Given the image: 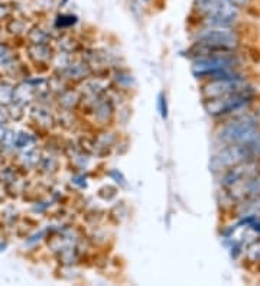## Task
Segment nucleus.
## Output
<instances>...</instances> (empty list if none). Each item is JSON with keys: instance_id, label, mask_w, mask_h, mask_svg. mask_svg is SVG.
Instances as JSON below:
<instances>
[{"instance_id": "f257e3e1", "label": "nucleus", "mask_w": 260, "mask_h": 286, "mask_svg": "<svg viewBox=\"0 0 260 286\" xmlns=\"http://www.w3.org/2000/svg\"><path fill=\"white\" fill-rule=\"evenodd\" d=\"M198 39L207 55H210V52L231 49L237 45V35L233 31L226 26L216 25H211V28L201 31L198 33Z\"/></svg>"}, {"instance_id": "f03ea898", "label": "nucleus", "mask_w": 260, "mask_h": 286, "mask_svg": "<svg viewBox=\"0 0 260 286\" xmlns=\"http://www.w3.org/2000/svg\"><path fill=\"white\" fill-rule=\"evenodd\" d=\"M196 9L207 16L211 25L228 26L237 19V7L226 0H195Z\"/></svg>"}, {"instance_id": "7ed1b4c3", "label": "nucleus", "mask_w": 260, "mask_h": 286, "mask_svg": "<svg viewBox=\"0 0 260 286\" xmlns=\"http://www.w3.org/2000/svg\"><path fill=\"white\" fill-rule=\"evenodd\" d=\"M220 137L230 142V143L253 145L259 137L258 123L255 120H250V119L231 122L220 132Z\"/></svg>"}, {"instance_id": "20e7f679", "label": "nucleus", "mask_w": 260, "mask_h": 286, "mask_svg": "<svg viewBox=\"0 0 260 286\" xmlns=\"http://www.w3.org/2000/svg\"><path fill=\"white\" fill-rule=\"evenodd\" d=\"M246 91L233 93V94L205 100V110L210 114H226L230 111L238 110L250 101V95Z\"/></svg>"}, {"instance_id": "39448f33", "label": "nucleus", "mask_w": 260, "mask_h": 286, "mask_svg": "<svg viewBox=\"0 0 260 286\" xmlns=\"http://www.w3.org/2000/svg\"><path fill=\"white\" fill-rule=\"evenodd\" d=\"M234 58L228 55H208L204 58L196 60L193 65V72L195 77H202V75H213L214 72L223 71V69H230L234 65Z\"/></svg>"}, {"instance_id": "423d86ee", "label": "nucleus", "mask_w": 260, "mask_h": 286, "mask_svg": "<svg viewBox=\"0 0 260 286\" xmlns=\"http://www.w3.org/2000/svg\"><path fill=\"white\" fill-rule=\"evenodd\" d=\"M246 83L241 81V78H234V80H214L213 83L204 86L202 88V95L205 100L216 98L221 95L233 94V93H240L246 91Z\"/></svg>"}, {"instance_id": "0eeeda50", "label": "nucleus", "mask_w": 260, "mask_h": 286, "mask_svg": "<svg viewBox=\"0 0 260 286\" xmlns=\"http://www.w3.org/2000/svg\"><path fill=\"white\" fill-rule=\"evenodd\" d=\"M253 155V146L252 145H238L234 143L233 146L224 149L221 154L217 156V160L221 166H233L240 162L247 160Z\"/></svg>"}, {"instance_id": "6e6552de", "label": "nucleus", "mask_w": 260, "mask_h": 286, "mask_svg": "<svg viewBox=\"0 0 260 286\" xmlns=\"http://www.w3.org/2000/svg\"><path fill=\"white\" fill-rule=\"evenodd\" d=\"M247 191L250 194H260V175L253 178V179H249V184H247Z\"/></svg>"}, {"instance_id": "1a4fd4ad", "label": "nucleus", "mask_w": 260, "mask_h": 286, "mask_svg": "<svg viewBox=\"0 0 260 286\" xmlns=\"http://www.w3.org/2000/svg\"><path fill=\"white\" fill-rule=\"evenodd\" d=\"M75 22H77V18H75V16H71V15H63V16H60V18H58V22H57V25H58V26H61V28H64V26H71V25H74Z\"/></svg>"}, {"instance_id": "9d476101", "label": "nucleus", "mask_w": 260, "mask_h": 286, "mask_svg": "<svg viewBox=\"0 0 260 286\" xmlns=\"http://www.w3.org/2000/svg\"><path fill=\"white\" fill-rule=\"evenodd\" d=\"M158 106H159V111H161L162 119H166V117H168V104H166V97H165L163 94L159 95Z\"/></svg>"}, {"instance_id": "9b49d317", "label": "nucleus", "mask_w": 260, "mask_h": 286, "mask_svg": "<svg viewBox=\"0 0 260 286\" xmlns=\"http://www.w3.org/2000/svg\"><path fill=\"white\" fill-rule=\"evenodd\" d=\"M226 1L230 3L231 6L237 7V9L246 7V6H249V3H250V0H226Z\"/></svg>"}, {"instance_id": "f8f14e48", "label": "nucleus", "mask_w": 260, "mask_h": 286, "mask_svg": "<svg viewBox=\"0 0 260 286\" xmlns=\"http://www.w3.org/2000/svg\"><path fill=\"white\" fill-rule=\"evenodd\" d=\"M110 176H111V178H114V179H116V182L125 184V178H123V175H122L120 172H117V171H111V172H110Z\"/></svg>"}, {"instance_id": "ddd939ff", "label": "nucleus", "mask_w": 260, "mask_h": 286, "mask_svg": "<svg viewBox=\"0 0 260 286\" xmlns=\"http://www.w3.org/2000/svg\"><path fill=\"white\" fill-rule=\"evenodd\" d=\"M145 1H146V0H145Z\"/></svg>"}]
</instances>
